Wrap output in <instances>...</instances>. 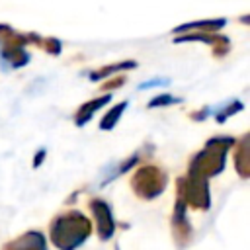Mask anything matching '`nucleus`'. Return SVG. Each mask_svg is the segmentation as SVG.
Wrapping results in <instances>:
<instances>
[{
  "mask_svg": "<svg viewBox=\"0 0 250 250\" xmlns=\"http://www.w3.org/2000/svg\"><path fill=\"white\" fill-rule=\"evenodd\" d=\"M166 84H170L168 78H154V80H148V82L139 84V88L141 90H146V88H152V86H166Z\"/></svg>",
  "mask_w": 250,
  "mask_h": 250,
  "instance_id": "ddd939ff",
  "label": "nucleus"
},
{
  "mask_svg": "<svg viewBox=\"0 0 250 250\" xmlns=\"http://www.w3.org/2000/svg\"><path fill=\"white\" fill-rule=\"evenodd\" d=\"M248 137H244L242 139V143L238 145V152H236V156H234V164H236V168H238V172H240V176H248Z\"/></svg>",
  "mask_w": 250,
  "mask_h": 250,
  "instance_id": "9d476101",
  "label": "nucleus"
},
{
  "mask_svg": "<svg viewBox=\"0 0 250 250\" xmlns=\"http://www.w3.org/2000/svg\"><path fill=\"white\" fill-rule=\"evenodd\" d=\"M90 209L96 217V230H98L100 238L107 240L115 230V221H113V215H111V207L102 199H92Z\"/></svg>",
  "mask_w": 250,
  "mask_h": 250,
  "instance_id": "39448f33",
  "label": "nucleus"
},
{
  "mask_svg": "<svg viewBox=\"0 0 250 250\" xmlns=\"http://www.w3.org/2000/svg\"><path fill=\"white\" fill-rule=\"evenodd\" d=\"M125 107H127V102H121V104H117L115 107H111V109L105 113V117L102 119L100 129H102V131L113 129V127H115V123L119 121V117H121V113H123V109H125Z\"/></svg>",
  "mask_w": 250,
  "mask_h": 250,
  "instance_id": "6e6552de",
  "label": "nucleus"
},
{
  "mask_svg": "<svg viewBox=\"0 0 250 250\" xmlns=\"http://www.w3.org/2000/svg\"><path fill=\"white\" fill-rule=\"evenodd\" d=\"M234 145L232 137H217V139H209L205 148L191 160L189 164V176H197L207 180L209 176H215L223 170L225 166V156L229 152V148Z\"/></svg>",
  "mask_w": 250,
  "mask_h": 250,
  "instance_id": "f03ea898",
  "label": "nucleus"
},
{
  "mask_svg": "<svg viewBox=\"0 0 250 250\" xmlns=\"http://www.w3.org/2000/svg\"><path fill=\"white\" fill-rule=\"evenodd\" d=\"M135 66H137L135 61H125V62H117V64H111V66H102L100 70H96V72L90 74V80H102L107 74H113V72L123 70V68H135Z\"/></svg>",
  "mask_w": 250,
  "mask_h": 250,
  "instance_id": "1a4fd4ad",
  "label": "nucleus"
},
{
  "mask_svg": "<svg viewBox=\"0 0 250 250\" xmlns=\"http://www.w3.org/2000/svg\"><path fill=\"white\" fill-rule=\"evenodd\" d=\"M43 158H45V148H41V150H39V152L35 154V160H33V166L37 168V166H39V164L43 162Z\"/></svg>",
  "mask_w": 250,
  "mask_h": 250,
  "instance_id": "2eb2a0df",
  "label": "nucleus"
},
{
  "mask_svg": "<svg viewBox=\"0 0 250 250\" xmlns=\"http://www.w3.org/2000/svg\"><path fill=\"white\" fill-rule=\"evenodd\" d=\"M180 186V197L186 205L191 203L197 209H209V189H207V180L197 178V176H186L178 182Z\"/></svg>",
  "mask_w": 250,
  "mask_h": 250,
  "instance_id": "20e7f679",
  "label": "nucleus"
},
{
  "mask_svg": "<svg viewBox=\"0 0 250 250\" xmlns=\"http://www.w3.org/2000/svg\"><path fill=\"white\" fill-rule=\"evenodd\" d=\"M92 225L80 211L59 215L51 225V240L61 250H76L90 236Z\"/></svg>",
  "mask_w": 250,
  "mask_h": 250,
  "instance_id": "f257e3e1",
  "label": "nucleus"
},
{
  "mask_svg": "<svg viewBox=\"0 0 250 250\" xmlns=\"http://www.w3.org/2000/svg\"><path fill=\"white\" fill-rule=\"evenodd\" d=\"M225 25V20H213V21H195V23H188V25H180L176 31H188V29H219Z\"/></svg>",
  "mask_w": 250,
  "mask_h": 250,
  "instance_id": "9b49d317",
  "label": "nucleus"
},
{
  "mask_svg": "<svg viewBox=\"0 0 250 250\" xmlns=\"http://www.w3.org/2000/svg\"><path fill=\"white\" fill-rule=\"evenodd\" d=\"M4 250H47V242L41 232L29 230V232L21 234L20 238L8 242L4 246Z\"/></svg>",
  "mask_w": 250,
  "mask_h": 250,
  "instance_id": "423d86ee",
  "label": "nucleus"
},
{
  "mask_svg": "<svg viewBox=\"0 0 250 250\" xmlns=\"http://www.w3.org/2000/svg\"><path fill=\"white\" fill-rule=\"evenodd\" d=\"M182 100L180 98H174L172 94H160V96H154L150 102H148V107H162V105H172V104H180Z\"/></svg>",
  "mask_w": 250,
  "mask_h": 250,
  "instance_id": "f8f14e48",
  "label": "nucleus"
},
{
  "mask_svg": "<svg viewBox=\"0 0 250 250\" xmlns=\"http://www.w3.org/2000/svg\"><path fill=\"white\" fill-rule=\"evenodd\" d=\"M111 102V94H105V96H102V98H96V100H90V102H86L84 105H80V109L76 111V117H74V123L78 125V127H82L84 123H88L90 119H92V115L100 109V107H104L105 104H109Z\"/></svg>",
  "mask_w": 250,
  "mask_h": 250,
  "instance_id": "0eeeda50",
  "label": "nucleus"
},
{
  "mask_svg": "<svg viewBox=\"0 0 250 250\" xmlns=\"http://www.w3.org/2000/svg\"><path fill=\"white\" fill-rule=\"evenodd\" d=\"M45 49H47V51H51L53 55H57V53L61 51V43H59L57 39H53V37H49V39L45 41Z\"/></svg>",
  "mask_w": 250,
  "mask_h": 250,
  "instance_id": "4468645a",
  "label": "nucleus"
},
{
  "mask_svg": "<svg viewBox=\"0 0 250 250\" xmlns=\"http://www.w3.org/2000/svg\"><path fill=\"white\" fill-rule=\"evenodd\" d=\"M166 174L156 168V166H143L135 172L131 186L135 189V193L143 199H154L156 195H160L166 188Z\"/></svg>",
  "mask_w": 250,
  "mask_h": 250,
  "instance_id": "7ed1b4c3",
  "label": "nucleus"
}]
</instances>
